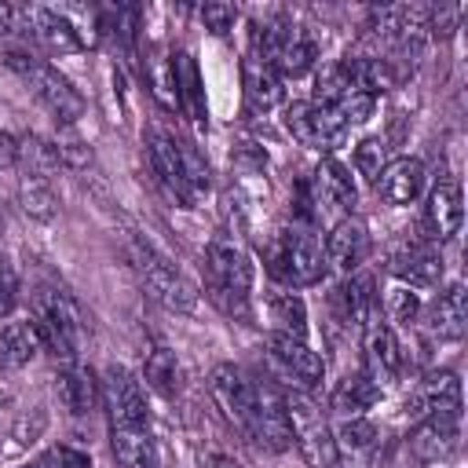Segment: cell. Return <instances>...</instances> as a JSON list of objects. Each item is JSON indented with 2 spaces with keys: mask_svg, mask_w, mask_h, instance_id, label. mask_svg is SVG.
I'll use <instances>...</instances> for the list:
<instances>
[{
  "mask_svg": "<svg viewBox=\"0 0 468 468\" xmlns=\"http://www.w3.org/2000/svg\"><path fill=\"white\" fill-rule=\"evenodd\" d=\"M15 18H18V11H15L11 4L0 0V37H7V33L15 29Z\"/></svg>",
  "mask_w": 468,
  "mask_h": 468,
  "instance_id": "bcb514c9",
  "label": "cell"
},
{
  "mask_svg": "<svg viewBox=\"0 0 468 468\" xmlns=\"http://www.w3.org/2000/svg\"><path fill=\"white\" fill-rule=\"evenodd\" d=\"M464 322H468V296H464V285H450V289L439 292V300L431 303V311H428V329H431V336H439V340H461Z\"/></svg>",
  "mask_w": 468,
  "mask_h": 468,
  "instance_id": "d4e9b609",
  "label": "cell"
},
{
  "mask_svg": "<svg viewBox=\"0 0 468 468\" xmlns=\"http://www.w3.org/2000/svg\"><path fill=\"white\" fill-rule=\"evenodd\" d=\"M388 271L410 285V289H424V285H435L442 278V256L435 249V241H428L424 234L417 238H402L395 249H391V260H388Z\"/></svg>",
  "mask_w": 468,
  "mask_h": 468,
  "instance_id": "9c48e42d",
  "label": "cell"
},
{
  "mask_svg": "<svg viewBox=\"0 0 468 468\" xmlns=\"http://www.w3.org/2000/svg\"><path fill=\"white\" fill-rule=\"evenodd\" d=\"M424 190V165L417 157H395L377 176V194L388 205H410Z\"/></svg>",
  "mask_w": 468,
  "mask_h": 468,
  "instance_id": "603a6c76",
  "label": "cell"
},
{
  "mask_svg": "<svg viewBox=\"0 0 468 468\" xmlns=\"http://www.w3.org/2000/svg\"><path fill=\"white\" fill-rule=\"evenodd\" d=\"M366 256H369V230H366V223L355 219V216H344L329 230V238H325V260L336 271L355 274V271H362Z\"/></svg>",
  "mask_w": 468,
  "mask_h": 468,
  "instance_id": "d6986e66",
  "label": "cell"
},
{
  "mask_svg": "<svg viewBox=\"0 0 468 468\" xmlns=\"http://www.w3.org/2000/svg\"><path fill=\"white\" fill-rule=\"evenodd\" d=\"M40 351V336L33 322H11L0 333V369H22Z\"/></svg>",
  "mask_w": 468,
  "mask_h": 468,
  "instance_id": "f546056e",
  "label": "cell"
},
{
  "mask_svg": "<svg viewBox=\"0 0 468 468\" xmlns=\"http://www.w3.org/2000/svg\"><path fill=\"white\" fill-rule=\"evenodd\" d=\"M179 168H183V179H186V186L194 190V197H201V194L208 190V165H205V157H201L190 143H183V139H179Z\"/></svg>",
  "mask_w": 468,
  "mask_h": 468,
  "instance_id": "74e56055",
  "label": "cell"
},
{
  "mask_svg": "<svg viewBox=\"0 0 468 468\" xmlns=\"http://www.w3.org/2000/svg\"><path fill=\"white\" fill-rule=\"evenodd\" d=\"M40 428H44V413H37V417H33V424H29V420H22V424L11 431V439H15V442H11V450H22L26 442H33V435H37Z\"/></svg>",
  "mask_w": 468,
  "mask_h": 468,
  "instance_id": "ee69618b",
  "label": "cell"
},
{
  "mask_svg": "<svg viewBox=\"0 0 468 468\" xmlns=\"http://www.w3.org/2000/svg\"><path fill=\"white\" fill-rule=\"evenodd\" d=\"M285 420H289V439L296 442L300 457L311 468H340L333 428H329L325 413L318 410V402L303 388L285 391Z\"/></svg>",
  "mask_w": 468,
  "mask_h": 468,
  "instance_id": "3957f363",
  "label": "cell"
},
{
  "mask_svg": "<svg viewBox=\"0 0 468 468\" xmlns=\"http://www.w3.org/2000/svg\"><path fill=\"white\" fill-rule=\"evenodd\" d=\"M384 165H388V146H384L380 139H362V143L355 146V168H358V176H366L369 183H377V176L384 172Z\"/></svg>",
  "mask_w": 468,
  "mask_h": 468,
  "instance_id": "f35d334b",
  "label": "cell"
},
{
  "mask_svg": "<svg viewBox=\"0 0 468 468\" xmlns=\"http://www.w3.org/2000/svg\"><path fill=\"white\" fill-rule=\"evenodd\" d=\"M380 384L366 373V369H358V373H347L336 388H333V395H329V406L340 413V417H362V410H369L377 399H380Z\"/></svg>",
  "mask_w": 468,
  "mask_h": 468,
  "instance_id": "4316f807",
  "label": "cell"
},
{
  "mask_svg": "<svg viewBox=\"0 0 468 468\" xmlns=\"http://www.w3.org/2000/svg\"><path fill=\"white\" fill-rule=\"evenodd\" d=\"M457 435H461V413H431L420 417V424L410 435V453L420 464L442 461L457 450Z\"/></svg>",
  "mask_w": 468,
  "mask_h": 468,
  "instance_id": "9a60e30c",
  "label": "cell"
},
{
  "mask_svg": "<svg viewBox=\"0 0 468 468\" xmlns=\"http://www.w3.org/2000/svg\"><path fill=\"white\" fill-rule=\"evenodd\" d=\"M55 391H58V402L73 413V417H84L91 413L95 399H99V384H95V373L69 362L58 369V380H55Z\"/></svg>",
  "mask_w": 468,
  "mask_h": 468,
  "instance_id": "484cf974",
  "label": "cell"
},
{
  "mask_svg": "<svg viewBox=\"0 0 468 468\" xmlns=\"http://www.w3.org/2000/svg\"><path fill=\"white\" fill-rule=\"evenodd\" d=\"M22 18H26L33 40H37L40 48L55 51V55H77V51L88 48V40H84L80 29L73 26V18H69L66 11H58V7H26Z\"/></svg>",
  "mask_w": 468,
  "mask_h": 468,
  "instance_id": "8fae6325",
  "label": "cell"
},
{
  "mask_svg": "<svg viewBox=\"0 0 468 468\" xmlns=\"http://www.w3.org/2000/svg\"><path fill=\"white\" fill-rule=\"evenodd\" d=\"M132 267H135L143 289H146L157 303H165L168 311L190 314V311L197 307V289H194V282L183 278V274H179L168 260H161L150 245H132Z\"/></svg>",
  "mask_w": 468,
  "mask_h": 468,
  "instance_id": "5b68a950",
  "label": "cell"
},
{
  "mask_svg": "<svg viewBox=\"0 0 468 468\" xmlns=\"http://www.w3.org/2000/svg\"><path fill=\"white\" fill-rule=\"evenodd\" d=\"M271 322H274V333H289V336H303L307 333V307L296 292H274L271 303Z\"/></svg>",
  "mask_w": 468,
  "mask_h": 468,
  "instance_id": "d6a6232c",
  "label": "cell"
},
{
  "mask_svg": "<svg viewBox=\"0 0 468 468\" xmlns=\"http://www.w3.org/2000/svg\"><path fill=\"white\" fill-rule=\"evenodd\" d=\"M410 413L417 420L431 417V413H461V380H457V373H450V369L428 373L410 395Z\"/></svg>",
  "mask_w": 468,
  "mask_h": 468,
  "instance_id": "ffe728a7",
  "label": "cell"
},
{
  "mask_svg": "<svg viewBox=\"0 0 468 468\" xmlns=\"http://www.w3.org/2000/svg\"><path fill=\"white\" fill-rule=\"evenodd\" d=\"M362 347H366V373L377 380V384H388L402 373V351H399V340L391 333V325H384L380 318H373L366 329H362Z\"/></svg>",
  "mask_w": 468,
  "mask_h": 468,
  "instance_id": "7402d4cb",
  "label": "cell"
},
{
  "mask_svg": "<svg viewBox=\"0 0 468 468\" xmlns=\"http://www.w3.org/2000/svg\"><path fill=\"white\" fill-rule=\"evenodd\" d=\"M172 73H176V99H179V110H183L197 128H205V124H208V106H205V88H201V73H197L194 55H186V51L172 55Z\"/></svg>",
  "mask_w": 468,
  "mask_h": 468,
  "instance_id": "cb8c5ba5",
  "label": "cell"
},
{
  "mask_svg": "<svg viewBox=\"0 0 468 468\" xmlns=\"http://www.w3.org/2000/svg\"><path fill=\"white\" fill-rule=\"evenodd\" d=\"M146 384L161 395H176L179 391V362L168 347H154L150 358H146V369H143Z\"/></svg>",
  "mask_w": 468,
  "mask_h": 468,
  "instance_id": "e575fe53",
  "label": "cell"
},
{
  "mask_svg": "<svg viewBox=\"0 0 468 468\" xmlns=\"http://www.w3.org/2000/svg\"><path fill=\"white\" fill-rule=\"evenodd\" d=\"M18 201H22L26 216H33V219H51L55 208H58L51 179H40V176H29V172H22V179H18Z\"/></svg>",
  "mask_w": 468,
  "mask_h": 468,
  "instance_id": "1f68e13d",
  "label": "cell"
},
{
  "mask_svg": "<svg viewBox=\"0 0 468 468\" xmlns=\"http://www.w3.org/2000/svg\"><path fill=\"white\" fill-rule=\"evenodd\" d=\"M464 219V197H461V183L457 179H439L428 190V205H424V238L428 241H450L461 230Z\"/></svg>",
  "mask_w": 468,
  "mask_h": 468,
  "instance_id": "4fadbf2b",
  "label": "cell"
},
{
  "mask_svg": "<svg viewBox=\"0 0 468 468\" xmlns=\"http://www.w3.org/2000/svg\"><path fill=\"white\" fill-rule=\"evenodd\" d=\"M208 391L219 402V410L227 413V420L256 442V380H249L230 362H219L208 373Z\"/></svg>",
  "mask_w": 468,
  "mask_h": 468,
  "instance_id": "52a82bcc",
  "label": "cell"
},
{
  "mask_svg": "<svg viewBox=\"0 0 468 468\" xmlns=\"http://www.w3.org/2000/svg\"><path fill=\"white\" fill-rule=\"evenodd\" d=\"M208 468H234L227 457H208Z\"/></svg>",
  "mask_w": 468,
  "mask_h": 468,
  "instance_id": "7dc6e473",
  "label": "cell"
},
{
  "mask_svg": "<svg viewBox=\"0 0 468 468\" xmlns=\"http://www.w3.org/2000/svg\"><path fill=\"white\" fill-rule=\"evenodd\" d=\"M336 439V453H351V457H362L373 450L377 442V428L366 420V417H344V424L333 431Z\"/></svg>",
  "mask_w": 468,
  "mask_h": 468,
  "instance_id": "d590c367",
  "label": "cell"
},
{
  "mask_svg": "<svg viewBox=\"0 0 468 468\" xmlns=\"http://www.w3.org/2000/svg\"><path fill=\"white\" fill-rule=\"evenodd\" d=\"M340 66H344L347 80H351L362 95H369V99H377V95H384V91H391V88H395V69H391L384 58L347 55Z\"/></svg>",
  "mask_w": 468,
  "mask_h": 468,
  "instance_id": "83f0119b",
  "label": "cell"
},
{
  "mask_svg": "<svg viewBox=\"0 0 468 468\" xmlns=\"http://www.w3.org/2000/svg\"><path fill=\"white\" fill-rule=\"evenodd\" d=\"M241 84H245V102L252 113H267L282 102V77L256 48H249V55L241 58Z\"/></svg>",
  "mask_w": 468,
  "mask_h": 468,
  "instance_id": "44dd1931",
  "label": "cell"
},
{
  "mask_svg": "<svg viewBox=\"0 0 468 468\" xmlns=\"http://www.w3.org/2000/svg\"><path fill=\"white\" fill-rule=\"evenodd\" d=\"M256 442L274 453L292 442L285 420V391H278L271 380H256Z\"/></svg>",
  "mask_w": 468,
  "mask_h": 468,
  "instance_id": "2e32d148",
  "label": "cell"
},
{
  "mask_svg": "<svg viewBox=\"0 0 468 468\" xmlns=\"http://www.w3.org/2000/svg\"><path fill=\"white\" fill-rule=\"evenodd\" d=\"M55 154H58V165H69V168H88L91 165V146L73 132V128H58V135L51 139Z\"/></svg>",
  "mask_w": 468,
  "mask_h": 468,
  "instance_id": "8d00e7d4",
  "label": "cell"
},
{
  "mask_svg": "<svg viewBox=\"0 0 468 468\" xmlns=\"http://www.w3.org/2000/svg\"><path fill=\"white\" fill-rule=\"evenodd\" d=\"M7 66L33 88V95L44 102V110H48L58 124L73 128V121L84 113V99H80V91H77V88H73L51 62L37 58L33 51L11 48V51H7Z\"/></svg>",
  "mask_w": 468,
  "mask_h": 468,
  "instance_id": "277c9868",
  "label": "cell"
},
{
  "mask_svg": "<svg viewBox=\"0 0 468 468\" xmlns=\"http://www.w3.org/2000/svg\"><path fill=\"white\" fill-rule=\"evenodd\" d=\"M11 165H18V139L0 128V168H11Z\"/></svg>",
  "mask_w": 468,
  "mask_h": 468,
  "instance_id": "f6af8a7d",
  "label": "cell"
},
{
  "mask_svg": "<svg viewBox=\"0 0 468 468\" xmlns=\"http://www.w3.org/2000/svg\"><path fill=\"white\" fill-rule=\"evenodd\" d=\"M267 358H271V366H274L289 384H300V388L318 384L322 373H325V362L318 358V351L307 347L303 336L271 333V340H267Z\"/></svg>",
  "mask_w": 468,
  "mask_h": 468,
  "instance_id": "30bf717a",
  "label": "cell"
},
{
  "mask_svg": "<svg viewBox=\"0 0 468 468\" xmlns=\"http://www.w3.org/2000/svg\"><path fill=\"white\" fill-rule=\"evenodd\" d=\"M340 300H344L347 322H355L358 329H366L373 318H380V300H377L373 278H369L366 271L347 274V282H344V289H340Z\"/></svg>",
  "mask_w": 468,
  "mask_h": 468,
  "instance_id": "f1b7e54d",
  "label": "cell"
},
{
  "mask_svg": "<svg viewBox=\"0 0 468 468\" xmlns=\"http://www.w3.org/2000/svg\"><path fill=\"white\" fill-rule=\"evenodd\" d=\"M388 311H391V318L395 322H413L417 318V311H420V300H417V292L410 289V285H399L391 296H388Z\"/></svg>",
  "mask_w": 468,
  "mask_h": 468,
  "instance_id": "ab89813d",
  "label": "cell"
},
{
  "mask_svg": "<svg viewBox=\"0 0 468 468\" xmlns=\"http://www.w3.org/2000/svg\"><path fill=\"white\" fill-rule=\"evenodd\" d=\"M18 303V278H15V267L0 256V318H7Z\"/></svg>",
  "mask_w": 468,
  "mask_h": 468,
  "instance_id": "b9f144b4",
  "label": "cell"
},
{
  "mask_svg": "<svg viewBox=\"0 0 468 468\" xmlns=\"http://www.w3.org/2000/svg\"><path fill=\"white\" fill-rule=\"evenodd\" d=\"M143 77L150 84V95L165 106V110H179V99H176V73H172V58L165 48H154L146 55V66H143Z\"/></svg>",
  "mask_w": 468,
  "mask_h": 468,
  "instance_id": "4dcf8cb0",
  "label": "cell"
},
{
  "mask_svg": "<svg viewBox=\"0 0 468 468\" xmlns=\"http://www.w3.org/2000/svg\"><path fill=\"white\" fill-rule=\"evenodd\" d=\"M37 336H40V347L58 358L62 366L77 362V340H80V322H77V307L62 296V292H44L37 300Z\"/></svg>",
  "mask_w": 468,
  "mask_h": 468,
  "instance_id": "8992f818",
  "label": "cell"
},
{
  "mask_svg": "<svg viewBox=\"0 0 468 468\" xmlns=\"http://www.w3.org/2000/svg\"><path fill=\"white\" fill-rule=\"evenodd\" d=\"M146 157H150V168L157 176V183L168 190V197H176L179 205H194V190L186 186L183 179V168H179V139L168 135L165 128H150L146 132Z\"/></svg>",
  "mask_w": 468,
  "mask_h": 468,
  "instance_id": "7c38bea8",
  "label": "cell"
},
{
  "mask_svg": "<svg viewBox=\"0 0 468 468\" xmlns=\"http://www.w3.org/2000/svg\"><path fill=\"white\" fill-rule=\"evenodd\" d=\"M201 22H205L212 33H227V29H234V22H238V7H234V4H205V7H201Z\"/></svg>",
  "mask_w": 468,
  "mask_h": 468,
  "instance_id": "60d3db41",
  "label": "cell"
},
{
  "mask_svg": "<svg viewBox=\"0 0 468 468\" xmlns=\"http://www.w3.org/2000/svg\"><path fill=\"white\" fill-rule=\"evenodd\" d=\"M51 468H91V461H88V453H80L73 446H58L51 453Z\"/></svg>",
  "mask_w": 468,
  "mask_h": 468,
  "instance_id": "7bdbcfd3",
  "label": "cell"
},
{
  "mask_svg": "<svg viewBox=\"0 0 468 468\" xmlns=\"http://www.w3.org/2000/svg\"><path fill=\"white\" fill-rule=\"evenodd\" d=\"M110 446L117 468H157V442L150 420H117L110 424Z\"/></svg>",
  "mask_w": 468,
  "mask_h": 468,
  "instance_id": "e0dca14e",
  "label": "cell"
},
{
  "mask_svg": "<svg viewBox=\"0 0 468 468\" xmlns=\"http://www.w3.org/2000/svg\"><path fill=\"white\" fill-rule=\"evenodd\" d=\"M307 186H311V197H314V212L318 216H322V208L325 212H351L355 201H358V190L351 183V172L340 161H333V157L318 161V168L307 179Z\"/></svg>",
  "mask_w": 468,
  "mask_h": 468,
  "instance_id": "5bb4252c",
  "label": "cell"
},
{
  "mask_svg": "<svg viewBox=\"0 0 468 468\" xmlns=\"http://www.w3.org/2000/svg\"><path fill=\"white\" fill-rule=\"evenodd\" d=\"M325 249L318 241V234L303 223H292V227H282L274 234V241L267 245V271L292 285V289H303V285H314L325 278Z\"/></svg>",
  "mask_w": 468,
  "mask_h": 468,
  "instance_id": "6da1fadb",
  "label": "cell"
},
{
  "mask_svg": "<svg viewBox=\"0 0 468 468\" xmlns=\"http://www.w3.org/2000/svg\"><path fill=\"white\" fill-rule=\"evenodd\" d=\"M18 161H22V172L29 176H40V179H51V172L58 168V154L48 139H37V135H26L18 139Z\"/></svg>",
  "mask_w": 468,
  "mask_h": 468,
  "instance_id": "836d02e7",
  "label": "cell"
},
{
  "mask_svg": "<svg viewBox=\"0 0 468 468\" xmlns=\"http://www.w3.org/2000/svg\"><path fill=\"white\" fill-rule=\"evenodd\" d=\"M102 402H106L110 424H117V420H146L143 384L124 366H110L106 369V377H102Z\"/></svg>",
  "mask_w": 468,
  "mask_h": 468,
  "instance_id": "ac0fdd59",
  "label": "cell"
},
{
  "mask_svg": "<svg viewBox=\"0 0 468 468\" xmlns=\"http://www.w3.org/2000/svg\"><path fill=\"white\" fill-rule=\"evenodd\" d=\"M205 267H208V296L238 318H249V292H252V263L245 249L219 234L205 249Z\"/></svg>",
  "mask_w": 468,
  "mask_h": 468,
  "instance_id": "7a4b0ae2",
  "label": "cell"
},
{
  "mask_svg": "<svg viewBox=\"0 0 468 468\" xmlns=\"http://www.w3.org/2000/svg\"><path fill=\"white\" fill-rule=\"evenodd\" d=\"M285 128L300 146H311V150H333L347 135V121L336 110L303 102V99L285 106Z\"/></svg>",
  "mask_w": 468,
  "mask_h": 468,
  "instance_id": "ba28073f",
  "label": "cell"
}]
</instances>
